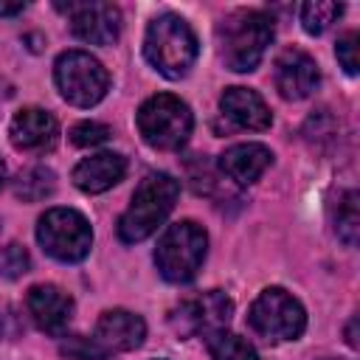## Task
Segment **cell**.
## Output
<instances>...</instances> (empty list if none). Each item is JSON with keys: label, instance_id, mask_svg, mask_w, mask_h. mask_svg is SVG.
Masks as SVG:
<instances>
[{"label": "cell", "instance_id": "cell-7", "mask_svg": "<svg viewBox=\"0 0 360 360\" xmlns=\"http://www.w3.org/2000/svg\"><path fill=\"white\" fill-rule=\"evenodd\" d=\"M37 239L56 262H82L90 253L93 231L90 222L73 208H51L39 217Z\"/></svg>", "mask_w": 360, "mask_h": 360}, {"label": "cell", "instance_id": "cell-1", "mask_svg": "<svg viewBox=\"0 0 360 360\" xmlns=\"http://www.w3.org/2000/svg\"><path fill=\"white\" fill-rule=\"evenodd\" d=\"M177 194H180V183L172 174H166V172L146 174L141 180V186L135 188L129 208L118 219L121 242L132 245V242H143L146 236H152L158 231V225H163L169 211L174 208Z\"/></svg>", "mask_w": 360, "mask_h": 360}, {"label": "cell", "instance_id": "cell-16", "mask_svg": "<svg viewBox=\"0 0 360 360\" xmlns=\"http://www.w3.org/2000/svg\"><path fill=\"white\" fill-rule=\"evenodd\" d=\"M273 163V152L264 143H236L222 152L219 169L228 180L248 186L264 174V169Z\"/></svg>", "mask_w": 360, "mask_h": 360}, {"label": "cell", "instance_id": "cell-12", "mask_svg": "<svg viewBox=\"0 0 360 360\" xmlns=\"http://www.w3.org/2000/svg\"><path fill=\"white\" fill-rule=\"evenodd\" d=\"M25 307H28V315L34 318V323L48 335H62L73 318L70 295L53 284L31 287L25 295Z\"/></svg>", "mask_w": 360, "mask_h": 360}, {"label": "cell", "instance_id": "cell-20", "mask_svg": "<svg viewBox=\"0 0 360 360\" xmlns=\"http://www.w3.org/2000/svg\"><path fill=\"white\" fill-rule=\"evenodd\" d=\"M208 346H211V360H259L256 349L245 338L231 332H219L208 338Z\"/></svg>", "mask_w": 360, "mask_h": 360}, {"label": "cell", "instance_id": "cell-6", "mask_svg": "<svg viewBox=\"0 0 360 360\" xmlns=\"http://www.w3.org/2000/svg\"><path fill=\"white\" fill-rule=\"evenodd\" d=\"M53 79H56V87H59L62 98L76 104V107L98 104L107 96V87H110V73L87 51H68V53H62L56 59Z\"/></svg>", "mask_w": 360, "mask_h": 360}, {"label": "cell", "instance_id": "cell-5", "mask_svg": "<svg viewBox=\"0 0 360 360\" xmlns=\"http://www.w3.org/2000/svg\"><path fill=\"white\" fill-rule=\"evenodd\" d=\"M205 248H208L205 231L197 222L183 219L163 231L158 250H155V264L166 281L186 284L197 276V270L205 259Z\"/></svg>", "mask_w": 360, "mask_h": 360}, {"label": "cell", "instance_id": "cell-27", "mask_svg": "<svg viewBox=\"0 0 360 360\" xmlns=\"http://www.w3.org/2000/svg\"><path fill=\"white\" fill-rule=\"evenodd\" d=\"M346 340H349V346L357 349V318H352V323H349V329H346Z\"/></svg>", "mask_w": 360, "mask_h": 360}, {"label": "cell", "instance_id": "cell-22", "mask_svg": "<svg viewBox=\"0 0 360 360\" xmlns=\"http://www.w3.org/2000/svg\"><path fill=\"white\" fill-rule=\"evenodd\" d=\"M31 259H28V250L17 242L0 248V276L3 278H20L25 270H28Z\"/></svg>", "mask_w": 360, "mask_h": 360}, {"label": "cell", "instance_id": "cell-21", "mask_svg": "<svg viewBox=\"0 0 360 360\" xmlns=\"http://www.w3.org/2000/svg\"><path fill=\"white\" fill-rule=\"evenodd\" d=\"M338 236L352 248L357 242V231H360V217H357V194L349 191L340 202H338Z\"/></svg>", "mask_w": 360, "mask_h": 360}, {"label": "cell", "instance_id": "cell-10", "mask_svg": "<svg viewBox=\"0 0 360 360\" xmlns=\"http://www.w3.org/2000/svg\"><path fill=\"white\" fill-rule=\"evenodd\" d=\"M62 11L70 17V28L79 39L90 45H112L121 34V11L112 3L84 0V3H59Z\"/></svg>", "mask_w": 360, "mask_h": 360}, {"label": "cell", "instance_id": "cell-2", "mask_svg": "<svg viewBox=\"0 0 360 360\" xmlns=\"http://www.w3.org/2000/svg\"><path fill=\"white\" fill-rule=\"evenodd\" d=\"M197 51V37L183 17L160 14L149 22L143 37V53L149 65L166 79H183L191 70Z\"/></svg>", "mask_w": 360, "mask_h": 360}, {"label": "cell", "instance_id": "cell-23", "mask_svg": "<svg viewBox=\"0 0 360 360\" xmlns=\"http://www.w3.org/2000/svg\"><path fill=\"white\" fill-rule=\"evenodd\" d=\"M70 141L76 146H98V143L110 141V127H104L98 121H82L70 129Z\"/></svg>", "mask_w": 360, "mask_h": 360}, {"label": "cell", "instance_id": "cell-9", "mask_svg": "<svg viewBox=\"0 0 360 360\" xmlns=\"http://www.w3.org/2000/svg\"><path fill=\"white\" fill-rule=\"evenodd\" d=\"M231 315H233V301L219 290H208L180 301L172 309L169 323L180 338H200V335L214 338L225 332V326L231 323Z\"/></svg>", "mask_w": 360, "mask_h": 360}, {"label": "cell", "instance_id": "cell-28", "mask_svg": "<svg viewBox=\"0 0 360 360\" xmlns=\"http://www.w3.org/2000/svg\"><path fill=\"white\" fill-rule=\"evenodd\" d=\"M3 180H6V166H3V160H0V186H3Z\"/></svg>", "mask_w": 360, "mask_h": 360}, {"label": "cell", "instance_id": "cell-13", "mask_svg": "<svg viewBox=\"0 0 360 360\" xmlns=\"http://www.w3.org/2000/svg\"><path fill=\"white\" fill-rule=\"evenodd\" d=\"M146 338V323L127 309H107L96 323V343L104 352H129L138 349Z\"/></svg>", "mask_w": 360, "mask_h": 360}, {"label": "cell", "instance_id": "cell-18", "mask_svg": "<svg viewBox=\"0 0 360 360\" xmlns=\"http://www.w3.org/2000/svg\"><path fill=\"white\" fill-rule=\"evenodd\" d=\"M53 186H56L53 172L45 169V166H34V169H28V172H22V174L17 177L14 191H17V197H22L25 202H37V200L48 197V194L53 191Z\"/></svg>", "mask_w": 360, "mask_h": 360}, {"label": "cell", "instance_id": "cell-4", "mask_svg": "<svg viewBox=\"0 0 360 360\" xmlns=\"http://www.w3.org/2000/svg\"><path fill=\"white\" fill-rule=\"evenodd\" d=\"M191 127H194V118H191L188 104L169 93H158V96L146 98L138 110L141 138L149 146L163 149V152L183 149L191 135Z\"/></svg>", "mask_w": 360, "mask_h": 360}, {"label": "cell", "instance_id": "cell-17", "mask_svg": "<svg viewBox=\"0 0 360 360\" xmlns=\"http://www.w3.org/2000/svg\"><path fill=\"white\" fill-rule=\"evenodd\" d=\"M127 174V160L115 152H98L93 158H84L73 169V183L87 194H101L121 183Z\"/></svg>", "mask_w": 360, "mask_h": 360}, {"label": "cell", "instance_id": "cell-3", "mask_svg": "<svg viewBox=\"0 0 360 360\" xmlns=\"http://www.w3.org/2000/svg\"><path fill=\"white\" fill-rule=\"evenodd\" d=\"M222 59L231 70L248 73L256 70L267 45L273 42V20L264 11H236L219 28Z\"/></svg>", "mask_w": 360, "mask_h": 360}, {"label": "cell", "instance_id": "cell-24", "mask_svg": "<svg viewBox=\"0 0 360 360\" xmlns=\"http://www.w3.org/2000/svg\"><path fill=\"white\" fill-rule=\"evenodd\" d=\"M62 352L73 360H101L104 357V349L96 343V340H87V338H70L62 343Z\"/></svg>", "mask_w": 360, "mask_h": 360}, {"label": "cell", "instance_id": "cell-26", "mask_svg": "<svg viewBox=\"0 0 360 360\" xmlns=\"http://www.w3.org/2000/svg\"><path fill=\"white\" fill-rule=\"evenodd\" d=\"M25 8V3H0V17H11V14H20Z\"/></svg>", "mask_w": 360, "mask_h": 360}, {"label": "cell", "instance_id": "cell-25", "mask_svg": "<svg viewBox=\"0 0 360 360\" xmlns=\"http://www.w3.org/2000/svg\"><path fill=\"white\" fill-rule=\"evenodd\" d=\"M335 53H338L340 68H343L349 76H354V73H357V34H354V31L343 34V37L338 39V45H335Z\"/></svg>", "mask_w": 360, "mask_h": 360}, {"label": "cell", "instance_id": "cell-19", "mask_svg": "<svg viewBox=\"0 0 360 360\" xmlns=\"http://www.w3.org/2000/svg\"><path fill=\"white\" fill-rule=\"evenodd\" d=\"M343 6L340 3H332V0H312V3H304L301 6V25L307 34H323L335 17H340Z\"/></svg>", "mask_w": 360, "mask_h": 360}, {"label": "cell", "instance_id": "cell-11", "mask_svg": "<svg viewBox=\"0 0 360 360\" xmlns=\"http://www.w3.org/2000/svg\"><path fill=\"white\" fill-rule=\"evenodd\" d=\"M318 79H321V73H318L315 59L298 48H287L276 59V90L287 101L307 98L318 87Z\"/></svg>", "mask_w": 360, "mask_h": 360}, {"label": "cell", "instance_id": "cell-15", "mask_svg": "<svg viewBox=\"0 0 360 360\" xmlns=\"http://www.w3.org/2000/svg\"><path fill=\"white\" fill-rule=\"evenodd\" d=\"M219 110L239 129H267L273 121L262 96L248 87H228L219 98Z\"/></svg>", "mask_w": 360, "mask_h": 360}, {"label": "cell", "instance_id": "cell-8", "mask_svg": "<svg viewBox=\"0 0 360 360\" xmlns=\"http://www.w3.org/2000/svg\"><path fill=\"white\" fill-rule=\"evenodd\" d=\"M248 323L256 335L267 340H295L307 326V312L298 304V298H292L287 290L267 287L250 304Z\"/></svg>", "mask_w": 360, "mask_h": 360}, {"label": "cell", "instance_id": "cell-14", "mask_svg": "<svg viewBox=\"0 0 360 360\" xmlns=\"http://www.w3.org/2000/svg\"><path fill=\"white\" fill-rule=\"evenodd\" d=\"M11 143L25 152H48L56 143V118L39 107H25L11 118Z\"/></svg>", "mask_w": 360, "mask_h": 360}]
</instances>
